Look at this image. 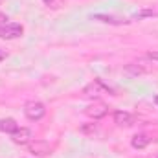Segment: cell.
Segmentation results:
<instances>
[{
    "label": "cell",
    "instance_id": "8fae6325",
    "mask_svg": "<svg viewBox=\"0 0 158 158\" xmlns=\"http://www.w3.org/2000/svg\"><path fill=\"white\" fill-rule=\"evenodd\" d=\"M123 72H125V74H129V76H142V74H145V72H147V68H143V66H140V64L131 63V64H127V66L123 68Z\"/></svg>",
    "mask_w": 158,
    "mask_h": 158
},
{
    "label": "cell",
    "instance_id": "ac0fdd59",
    "mask_svg": "<svg viewBox=\"0 0 158 158\" xmlns=\"http://www.w3.org/2000/svg\"><path fill=\"white\" fill-rule=\"evenodd\" d=\"M0 131H2V129H0Z\"/></svg>",
    "mask_w": 158,
    "mask_h": 158
},
{
    "label": "cell",
    "instance_id": "2e32d148",
    "mask_svg": "<svg viewBox=\"0 0 158 158\" xmlns=\"http://www.w3.org/2000/svg\"><path fill=\"white\" fill-rule=\"evenodd\" d=\"M4 57H6V55H4V53H2V52H0V61H2V59H4Z\"/></svg>",
    "mask_w": 158,
    "mask_h": 158
},
{
    "label": "cell",
    "instance_id": "7a4b0ae2",
    "mask_svg": "<svg viewBox=\"0 0 158 158\" xmlns=\"http://www.w3.org/2000/svg\"><path fill=\"white\" fill-rule=\"evenodd\" d=\"M24 114H26V118L31 119V121H39L46 114V107L40 101H30V103L24 105Z\"/></svg>",
    "mask_w": 158,
    "mask_h": 158
},
{
    "label": "cell",
    "instance_id": "5b68a950",
    "mask_svg": "<svg viewBox=\"0 0 158 158\" xmlns=\"http://www.w3.org/2000/svg\"><path fill=\"white\" fill-rule=\"evenodd\" d=\"M31 138H33V132L30 129H26V127H19V131H15L11 134V140L17 145H28L31 142Z\"/></svg>",
    "mask_w": 158,
    "mask_h": 158
},
{
    "label": "cell",
    "instance_id": "9a60e30c",
    "mask_svg": "<svg viewBox=\"0 0 158 158\" xmlns=\"http://www.w3.org/2000/svg\"><path fill=\"white\" fill-rule=\"evenodd\" d=\"M7 20H9V19H7L4 13H0V28H2V26H6V24H7Z\"/></svg>",
    "mask_w": 158,
    "mask_h": 158
},
{
    "label": "cell",
    "instance_id": "5bb4252c",
    "mask_svg": "<svg viewBox=\"0 0 158 158\" xmlns=\"http://www.w3.org/2000/svg\"><path fill=\"white\" fill-rule=\"evenodd\" d=\"M147 57H149L151 61H156V63H158V52H149V53H147Z\"/></svg>",
    "mask_w": 158,
    "mask_h": 158
},
{
    "label": "cell",
    "instance_id": "8992f818",
    "mask_svg": "<svg viewBox=\"0 0 158 158\" xmlns=\"http://www.w3.org/2000/svg\"><path fill=\"white\" fill-rule=\"evenodd\" d=\"M86 116H90L92 119H101L105 114H107V107L103 103H94V105H88L85 109Z\"/></svg>",
    "mask_w": 158,
    "mask_h": 158
},
{
    "label": "cell",
    "instance_id": "52a82bcc",
    "mask_svg": "<svg viewBox=\"0 0 158 158\" xmlns=\"http://www.w3.org/2000/svg\"><path fill=\"white\" fill-rule=\"evenodd\" d=\"M114 123L119 127H131L134 123V116L131 112H125V110H116L114 112Z\"/></svg>",
    "mask_w": 158,
    "mask_h": 158
},
{
    "label": "cell",
    "instance_id": "7c38bea8",
    "mask_svg": "<svg viewBox=\"0 0 158 158\" xmlns=\"http://www.w3.org/2000/svg\"><path fill=\"white\" fill-rule=\"evenodd\" d=\"M96 131H98V125L96 123H88V125H83L81 127V132L83 134H94Z\"/></svg>",
    "mask_w": 158,
    "mask_h": 158
},
{
    "label": "cell",
    "instance_id": "30bf717a",
    "mask_svg": "<svg viewBox=\"0 0 158 158\" xmlns=\"http://www.w3.org/2000/svg\"><path fill=\"white\" fill-rule=\"evenodd\" d=\"M0 129H2V132H7V134H13L15 131H19V123H17V121H15L13 118L0 119Z\"/></svg>",
    "mask_w": 158,
    "mask_h": 158
},
{
    "label": "cell",
    "instance_id": "9c48e42d",
    "mask_svg": "<svg viewBox=\"0 0 158 158\" xmlns=\"http://www.w3.org/2000/svg\"><path fill=\"white\" fill-rule=\"evenodd\" d=\"M131 143H132L134 149H145V147L151 143V138H149L147 134H143V132H142V134H134Z\"/></svg>",
    "mask_w": 158,
    "mask_h": 158
},
{
    "label": "cell",
    "instance_id": "3957f363",
    "mask_svg": "<svg viewBox=\"0 0 158 158\" xmlns=\"http://www.w3.org/2000/svg\"><path fill=\"white\" fill-rule=\"evenodd\" d=\"M24 33V28L17 22H7L6 26L0 28V39H6V40H13V39H19L22 37Z\"/></svg>",
    "mask_w": 158,
    "mask_h": 158
},
{
    "label": "cell",
    "instance_id": "ba28073f",
    "mask_svg": "<svg viewBox=\"0 0 158 158\" xmlns=\"http://www.w3.org/2000/svg\"><path fill=\"white\" fill-rule=\"evenodd\" d=\"M92 20H101V22L114 24V26H121V24H127V22H129L127 19H116V17H112V15H103V13L92 15Z\"/></svg>",
    "mask_w": 158,
    "mask_h": 158
},
{
    "label": "cell",
    "instance_id": "e0dca14e",
    "mask_svg": "<svg viewBox=\"0 0 158 158\" xmlns=\"http://www.w3.org/2000/svg\"><path fill=\"white\" fill-rule=\"evenodd\" d=\"M155 103H156V107H158V96H156V98H155Z\"/></svg>",
    "mask_w": 158,
    "mask_h": 158
},
{
    "label": "cell",
    "instance_id": "277c9868",
    "mask_svg": "<svg viewBox=\"0 0 158 158\" xmlns=\"http://www.w3.org/2000/svg\"><path fill=\"white\" fill-rule=\"evenodd\" d=\"M28 149H30V153L35 155V156H46V155L52 153V145H50L48 142H44V140L30 142V143H28Z\"/></svg>",
    "mask_w": 158,
    "mask_h": 158
},
{
    "label": "cell",
    "instance_id": "4fadbf2b",
    "mask_svg": "<svg viewBox=\"0 0 158 158\" xmlns=\"http://www.w3.org/2000/svg\"><path fill=\"white\" fill-rule=\"evenodd\" d=\"M46 6H50V7H59L61 4H63V0H42Z\"/></svg>",
    "mask_w": 158,
    "mask_h": 158
},
{
    "label": "cell",
    "instance_id": "6da1fadb",
    "mask_svg": "<svg viewBox=\"0 0 158 158\" xmlns=\"http://www.w3.org/2000/svg\"><path fill=\"white\" fill-rule=\"evenodd\" d=\"M83 94L86 98H101L105 94H112V90L101 81V79H94L92 83H88L85 88H83Z\"/></svg>",
    "mask_w": 158,
    "mask_h": 158
}]
</instances>
